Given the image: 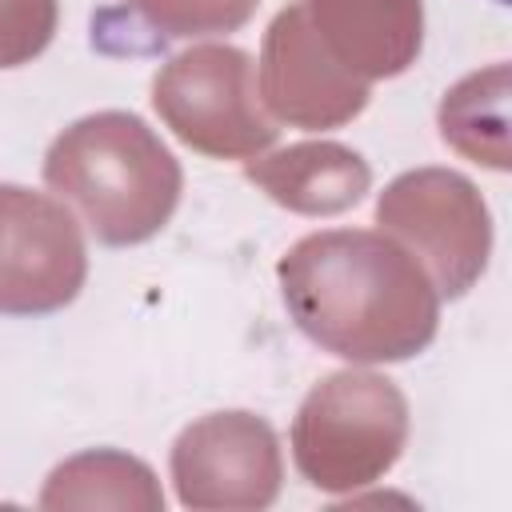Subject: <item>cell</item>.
I'll return each mask as SVG.
<instances>
[{
	"instance_id": "cell-4",
	"label": "cell",
	"mask_w": 512,
	"mask_h": 512,
	"mask_svg": "<svg viewBox=\"0 0 512 512\" xmlns=\"http://www.w3.org/2000/svg\"><path fill=\"white\" fill-rule=\"evenodd\" d=\"M152 104L188 148L216 160H252L276 140L256 68L232 44H200L168 60L152 80Z\"/></svg>"
},
{
	"instance_id": "cell-7",
	"label": "cell",
	"mask_w": 512,
	"mask_h": 512,
	"mask_svg": "<svg viewBox=\"0 0 512 512\" xmlns=\"http://www.w3.org/2000/svg\"><path fill=\"white\" fill-rule=\"evenodd\" d=\"M172 480L188 508H264L280 492L276 432L252 412H212L180 432Z\"/></svg>"
},
{
	"instance_id": "cell-2",
	"label": "cell",
	"mask_w": 512,
	"mask_h": 512,
	"mask_svg": "<svg viewBox=\"0 0 512 512\" xmlns=\"http://www.w3.org/2000/svg\"><path fill=\"white\" fill-rule=\"evenodd\" d=\"M48 188L68 200L96 240L140 244L180 204V164L132 112H92L68 124L44 156Z\"/></svg>"
},
{
	"instance_id": "cell-10",
	"label": "cell",
	"mask_w": 512,
	"mask_h": 512,
	"mask_svg": "<svg viewBox=\"0 0 512 512\" xmlns=\"http://www.w3.org/2000/svg\"><path fill=\"white\" fill-rule=\"evenodd\" d=\"M244 172L276 204L304 212V216L344 212L372 184L364 156L344 148V144H332V140L292 144V148L272 152V156H252Z\"/></svg>"
},
{
	"instance_id": "cell-1",
	"label": "cell",
	"mask_w": 512,
	"mask_h": 512,
	"mask_svg": "<svg viewBox=\"0 0 512 512\" xmlns=\"http://www.w3.org/2000/svg\"><path fill=\"white\" fill-rule=\"evenodd\" d=\"M276 276L300 332L344 360H408L436 336L440 292L388 232H312L284 252Z\"/></svg>"
},
{
	"instance_id": "cell-9",
	"label": "cell",
	"mask_w": 512,
	"mask_h": 512,
	"mask_svg": "<svg viewBox=\"0 0 512 512\" xmlns=\"http://www.w3.org/2000/svg\"><path fill=\"white\" fill-rule=\"evenodd\" d=\"M320 44L360 80L400 76L424 36L420 0H304Z\"/></svg>"
},
{
	"instance_id": "cell-3",
	"label": "cell",
	"mask_w": 512,
	"mask_h": 512,
	"mask_svg": "<svg viewBox=\"0 0 512 512\" xmlns=\"http://www.w3.org/2000/svg\"><path fill=\"white\" fill-rule=\"evenodd\" d=\"M408 440V400L372 372L324 376L296 412L292 456L308 484L348 492L384 476Z\"/></svg>"
},
{
	"instance_id": "cell-12",
	"label": "cell",
	"mask_w": 512,
	"mask_h": 512,
	"mask_svg": "<svg viewBox=\"0 0 512 512\" xmlns=\"http://www.w3.org/2000/svg\"><path fill=\"white\" fill-rule=\"evenodd\" d=\"M164 36H216L236 32L260 0H128Z\"/></svg>"
},
{
	"instance_id": "cell-11",
	"label": "cell",
	"mask_w": 512,
	"mask_h": 512,
	"mask_svg": "<svg viewBox=\"0 0 512 512\" xmlns=\"http://www.w3.org/2000/svg\"><path fill=\"white\" fill-rule=\"evenodd\" d=\"M504 96H508V68L496 64L488 72H472L460 80L452 92H444L440 104V136L464 152L476 164L488 168H508V116H504Z\"/></svg>"
},
{
	"instance_id": "cell-5",
	"label": "cell",
	"mask_w": 512,
	"mask_h": 512,
	"mask_svg": "<svg viewBox=\"0 0 512 512\" xmlns=\"http://www.w3.org/2000/svg\"><path fill=\"white\" fill-rule=\"evenodd\" d=\"M380 232L400 240L432 276L440 296H464L492 252V220L472 180L448 168L396 176L376 204Z\"/></svg>"
},
{
	"instance_id": "cell-6",
	"label": "cell",
	"mask_w": 512,
	"mask_h": 512,
	"mask_svg": "<svg viewBox=\"0 0 512 512\" xmlns=\"http://www.w3.org/2000/svg\"><path fill=\"white\" fill-rule=\"evenodd\" d=\"M88 276L76 216L32 188L0 184V312L44 316L72 304Z\"/></svg>"
},
{
	"instance_id": "cell-8",
	"label": "cell",
	"mask_w": 512,
	"mask_h": 512,
	"mask_svg": "<svg viewBox=\"0 0 512 512\" xmlns=\"http://www.w3.org/2000/svg\"><path fill=\"white\" fill-rule=\"evenodd\" d=\"M256 92L272 120L296 128H340L368 104V80L336 64L304 4H288L272 20L256 64Z\"/></svg>"
},
{
	"instance_id": "cell-13",
	"label": "cell",
	"mask_w": 512,
	"mask_h": 512,
	"mask_svg": "<svg viewBox=\"0 0 512 512\" xmlns=\"http://www.w3.org/2000/svg\"><path fill=\"white\" fill-rule=\"evenodd\" d=\"M56 0H0V68L36 60L56 36Z\"/></svg>"
}]
</instances>
